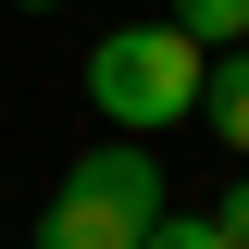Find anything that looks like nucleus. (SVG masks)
Segmentation results:
<instances>
[{"label":"nucleus","instance_id":"nucleus-1","mask_svg":"<svg viewBox=\"0 0 249 249\" xmlns=\"http://www.w3.org/2000/svg\"><path fill=\"white\" fill-rule=\"evenodd\" d=\"M162 224V162L137 137H100L88 162H62L50 212H37V249H150Z\"/></svg>","mask_w":249,"mask_h":249},{"label":"nucleus","instance_id":"nucleus-4","mask_svg":"<svg viewBox=\"0 0 249 249\" xmlns=\"http://www.w3.org/2000/svg\"><path fill=\"white\" fill-rule=\"evenodd\" d=\"M175 25L199 37V50H237L249 37V0H175Z\"/></svg>","mask_w":249,"mask_h":249},{"label":"nucleus","instance_id":"nucleus-7","mask_svg":"<svg viewBox=\"0 0 249 249\" xmlns=\"http://www.w3.org/2000/svg\"><path fill=\"white\" fill-rule=\"evenodd\" d=\"M25 13H62V0H25Z\"/></svg>","mask_w":249,"mask_h":249},{"label":"nucleus","instance_id":"nucleus-2","mask_svg":"<svg viewBox=\"0 0 249 249\" xmlns=\"http://www.w3.org/2000/svg\"><path fill=\"white\" fill-rule=\"evenodd\" d=\"M199 75H212V50H199L187 25H112L88 50V100L112 112V137L187 124V112H199Z\"/></svg>","mask_w":249,"mask_h":249},{"label":"nucleus","instance_id":"nucleus-6","mask_svg":"<svg viewBox=\"0 0 249 249\" xmlns=\"http://www.w3.org/2000/svg\"><path fill=\"white\" fill-rule=\"evenodd\" d=\"M212 224H224V237H237V249H249V175H237V187H224V212H212Z\"/></svg>","mask_w":249,"mask_h":249},{"label":"nucleus","instance_id":"nucleus-3","mask_svg":"<svg viewBox=\"0 0 249 249\" xmlns=\"http://www.w3.org/2000/svg\"><path fill=\"white\" fill-rule=\"evenodd\" d=\"M199 124H212L224 150H237V162H249V37H237V50H224V62H212V75H199Z\"/></svg>","mask_w":249,"mask_h":249},{"label":"nucleus","instance_id":"nucleus-5","mask_svg":"<svg viewBox=\"0 0 249 249\" xmlns=\"http://www.w3.org/2000/svg\"><path fill=\"white\" fill-rule=\"evenodd\" d=\"M150 249H237V237H224V224H187V212H162V224H150Z\"/></svg>","mask_w":249,"mask_h":249}]
</instances>
